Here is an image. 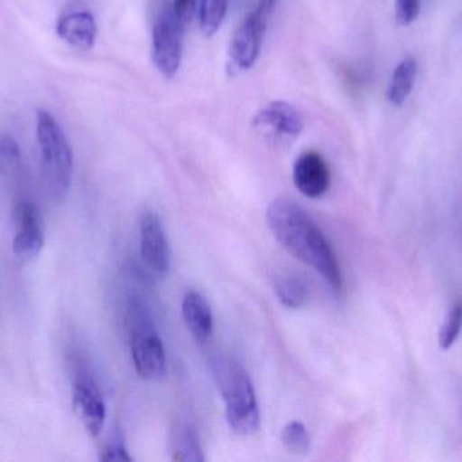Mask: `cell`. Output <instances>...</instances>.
<instances>
[{
  "mask_svg": "<svg viewBox=\"0 0 462 462\" xmlns=\"http://www.w3.org/2000/svg\"><path fill=\"white\" fill-rule=\"evenodd\" d=\"M462 327V304L453 306L439 330V342L441 349L448 350L453 346Z\"/></svg>",
  "mask_w": 462,
  "mask_h": 462,
  "instance_id": "20",
  "label": "cell"
},
{
  "mask_svg": "<svg viewBox=\"0 0 462 462\" xmlns=\"http://www.w3.org/2000/svg\"><path fill=\"white\" fill-rule=\"evenodd\" d=\"M293 184L301 194L320 198L330 189V170L317 152H304L293 165Z\"/></svg>",
  "mask_w": 462,
  "mask_h": 462,
  "instance_id": "11",
  "label": "cell"
},
{
  "mask_svg": "<svg viewBox=\"0 0 462 462\" xmlns=\"http://www.w3.org/2000/svg\"><path fill=\"white\" fill-rule=\"evenodd\" d=\"M252 127L268 140L288 143L295 140L304 129L300 111L284 100H276L261 108L252 119Z\"/></svg>",
  "mask_w": 462,
  "mask_h": 462,
  "instance_id": "7",
  "label": "cell"
},
{
  "mask_svg": "<svg viewBox=\"0 0 462 462\" xmlns=\"http://www.w3.org/2000/svg\"><path fill=\"white\" fill-rule=\"evenodd\" d=\"M173 460L181 462L205 461L199 436L194 426L189 423H179L172 431L171 438Z\"/></svg>",
  "mask_w": 462,
  "mask_h": 462,
  "instance_id": "14",
  "label": "cell"
},
{
  "mask_svg": "<svg viewBox=\"0 0 462 462\" xmlns=\"http://www.w3.org/2000/svg\"><path fill=\"white\" fill-rule=\"evenodd\" d=\"M73 407L92 437L102 433L106 422V404L94 380L87 376L78 377L73 390Z\"/></svg>",
  "mask_w": 462,
  "mask_h": 462,
  "instance_id": "10",
  "label": "cell"
},
{
  "mask_svg": "<svg viewBox=\"0 0 462 462\" xmlns=\"http://www.w3.org/2000/svg\"><path fill=\"white\" fill-rule=\"evenodd\" d=\"M274 292L282 304L291 309L301 308L309 303V285L296 274L285 273L277 277Z\"/></svg>",
  "mask_w": 462,
  "mask_h": 462,
  "instance_id": "16",
  "label": "cell"
},
{
  "mask_svg": "<svg viewBox=\"0 0 462 462\" xmlns=\"http://www.w3.org/2000/svg\"><path fill=\"white\" fill-rule=\"evenodd\" d=\"M187 328L198 342H206L213 334L214 317L210 304L202 293L189 290L181 304Z\"/></svg>",
  "mask_w": 462,
  "mask_h": 462,
  "instance_id": "13",
  "label": "cell"
},
{
  "mask_svg": "<svg viewBox=\"0 0 462 462\" xmlns=\"http://www.w3.org/2000/svg\"><path fill=\"white\" fill-rule=\"evenodd\" d=\"M418 64L414 57H407L393 71V80L388 87V100L399 108L411 94L417 79Z\"/></svg>",
  "mask_w": 462,
  "mask_h": 462,
  "instance_id": "15",
  "label": "cell"
},
{
  "mask_svg": "<svg viewBox=\"0 0 462 462\" xmlns=\"http://www.w3.org/2000/svg\"><path fill=\"white\" fill-rule=\"evenodd\" d=\"M130 353L135 371L143 379L157 382L167 373L164 344L143 304L133 301L129 309Z\"/></svg>",
  "mask_w": 462,
  "mask_h": 462,
  "instance_id": "4",
  "label": "cell"
},
{
  "mask_svg": "<svg viewBox=\"0 0 462 462\" xmlns=\"http://www.w3.org/2000/svg\"><path fill=\"white\" fill-rule=\"evenodd\" d=\"M140 251L146 268L159 277L168 276L171 250L162 220L153 212H145L140 222Z\"/></svg>",
  "mask_w": 462,
  "mask_h": 462,
  "instance_id": "9",
  "label": "cell"
},
{
  "mask_svg": "<svg viewBox=\"0 0 462 462\" xmlns=\"http://www.w3.org/2000/svg\"><path fill=\"white\" fill-rule=\"evenodd\" d=\"M229 0H200L199 24L206 37H213L226 18Z\"/></svg>",
  "mask_w": 462,
  "mask_h": 462,
  "instance_id": "17",
  "label": "cell"
},
{
  "mask_svg": "<svg viewBox=\"0 0 462 462\" xmlns=\"http://www.w3.org/2000/svg\"><path fill=\"white\" fill-rule=\"evenodd\" d=\"M37 138L46 182L54 194L64 197L72 184V148L59 122L42 108L37 111Z\"/></svg>",
  "mask_w": 462,
  "mask_h": 462,
  "instance_id": "3",
  "label": "cell"
},
{
  "mask_svg": "<svg viewBox=\"0 0 462 462\" xmlns=\"http://www.w3.org/2000/svg\"><path fill=\"white\" fill-rule=\"evenodd\" d=\"M16 233L13 241V252L21 262H30L38 257L45 244L42 220L40 211L30 201H21L14 209Z\"/></svg>",
  "mask_w": 462,
  "mask_h": 462,
  "instance_id": "8",
  "label": "cell"
},
{
  "mask_svg": "<svg viewBox=\"0 0 462 462\" xmlns=\"http://www.w3.org/2000/svg\"><path fill=\"white\" fill-rule=\"evenodd\" d=\"M184 29L168 7L160 14L152 38V57L154 67L164 78H173L178 73L183 57Z\"/></svg>",
  "mask_w": 462,
  "mask_h": 462,
  "instance_id": "6",
  "label": "cell"
},
{
  "mask_svg": "<svg viewBox=\"0 0 462 462\" xmlns=\"http://www.w3.org/2000/svg\"><path fill=\"white\" fill-rule=\"evenodd\" d=\"M420 0H396L395 14L398 24H411L420 15Z\"/></svg>",
  "mask_w": 462,
  "mask_h": 462,
  "instance_id": "22",
  "label": "cell"
},
{
  "mask_svg": "<svg viewBox=\"0 0 462 462\" xmlns=\"http://www.w3.org/2000/svg\"><path fill=\"white\" fill-rule=\"evenodd\" d=\"M213 373L224 396L227 425L238 436H252L260 429V410L249 374L241 363L226 357L214 361Z\"/></svg>",
  "mask_w": 462,
  "mask_h": 462,
  "instance_id": "2",
  "label": "cell"
},
{
  "mask_svg": "<svg viewBox=\"0 0 462 462\" xmlns=\"http://www.w3.org/2000/svg\"><path fill=\"white\" fill-rule=\"evenodd\" d=\"M56 32L68 45L81 51H88L97 41V26L91 13L76 11L60 19Z\"/></svg>",
  "mask_w": 462,
  "mask_h": 462,
  "instance_id": "12",
  "label": "cell"
},
{
  "mask_svg": "<svg viewBox=\"0 0 462 462\" xmlns=\"http://www.w3.org/2000/svg\"><path fill=\"white\" fill-rule=\"evenodd\" d=\"M282 444L293 456L309 455L311 441L306 426L301 422H290L282 431Z\"/></svg>",
  "mask_w": 462,
  "mask_h": 462,
  "instance_id": "18",
  "label": "cell"
},
{
  "mask_svg": "<svg viewBox=\"0 0 462 462\" xmlns=\"http://www.w3.org/2000/svg\"><path fill=\"white\" fill-rule=\"evenodd\" d=\"M269 230L282 249L320 274L333 292L344 288L341 266L317 222L298 203L276 198L266 211Z\"/></svg>",
  "mask_w": 462,
  "mask_h": 462,
  "instance_id": "1",
  "label": "cell"
},
{
  "mask_svg": "<svg viewBox=\"0 0 462 462\" xmlns=\"http://www.w3.org/2000/svg\"><path fill=\"white\" fill-rule=\"evenodd\" d=\"M21 148L10 135L0 136V176H10L21 165Z\"/></svg>",
  "mask_w": 462,
  "mask_h": 462,
  "instance_id": "19",
  "label": "cell"
},
{
  "mask_svg": "<svg viewBox=\"0 0 462 462\" xmlns=\"http://www.w3.org/2000/svg\"><path fill=\"white\" fill-rule=\"evenodd\" d=\"M198 5H199V0H173L171 8H172L173 15L178 19L179 24L187 29L189 24L194 21Z\"/></svg>",
  "mask_w": 462,
  "mask_h": 462,
  "instance_id": "21",
  "label": "cell"
},
{
  "mask_svg": "<svg viewBox=\"0 0 462 462\" xmlns=\"http://www.w3.org/2000/svg\"><path fill=\"white\" fill-rule=\"evenodd\" d=\"M100 460L105 462H130L133 458L130 457L129 452L122 444V439H114L103 450Z\"/></svg>",
  "mask_w": 462,
  "mask_h": 462,
  "instance_id": "23",
  "label": "cell"
},
{
  "mask_svg": "<svg viewBox=\"0 0 462 462\" xmlns=\"http://www.w3.org/2000/svg\"><path fill=\"white\" fill-rule=\"evenodd\" d=\"M277 0H257L255 7L239 24L230 41L229 61L234 73L250 70L263 51L269 19Z\"/></svg>",
  "mask_w": 462,
  "mask_h": 462,
  "instance_id": "5",
  "label": "cell"
}]
</instances>
